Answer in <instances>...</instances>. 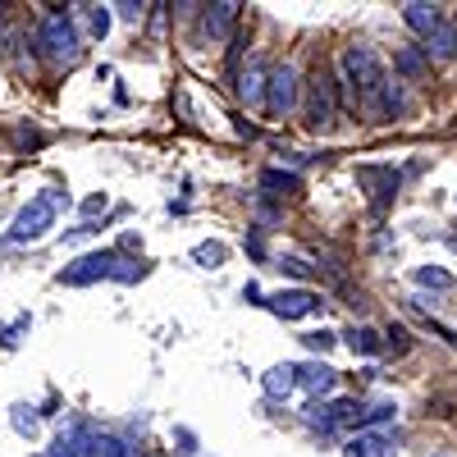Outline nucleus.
Listing matches in <instances>:
<instances>
[{"label": "nucleus", "instance_id": "obj_24", "mask_svg": "<svg viewBox=\"0 0 457 457\" xmlns=\"http://www.w3.org/2000/svg\"><path fill=\"white\" fill-rule=\"evenodd\" d=\"M279 270L293 275V279H312V265H307V261H297V256H284V261H279Z\"/></svg>", "mask_w": 457, "mask_h": 457}, {"label": "nucleus", "instance_id": "obj_6", "mask_svg": "<svg viewBox=\"0 0 457 457\" xmlns=\"http://www.w3.org/2000/svg\"><path fill=\"white\" fill-rule=\"evenodd\" d=\"M293 105H297V69L284 60L279 69H270V92H265V110L270 114H293Z\"/></svg>", "mask_w": 457, "mask_h": 457}, {"label": "nucleus", "instance_id": "obj_28", "mask_svg": "<svg viewBox=\"0 0 457 457\" xmlns=\"http://www.w3.org/2000/svg\"><path fill=\"white\" fill-rule=\"evenodd\" d=\"M46 457H79V448H73V439H55Z\"/></svg>", "mask_w": 457, "mask_h": 457}, {"label": "nucleus", "instance_id": "obj_2", "mask_svg": "<svg viewBox=\"0 0 457 457\" xmlns=\"http://www.w3.org/2000/svg\"><path fill=\"white\" fill-rule=\"evenodd\" d=\"M343 83H348L353 101H361L366 114H370L375 101L385 96V87H389V69L370 46H348L343 51Z\"/></svg>", "mask_w": 457, "mask_h": 457}, {"label": "nucleus", "instance_id": "obj_11", "mask_svg": "<svg viewBox=\"0 0 457 457\" xmlns=\"http://www.w3.org/2000/svg\"><path fill=\"white\" fill-rule=\"evenodd\" d=\"M403 19H407L411 32H421V37H435V32L444 28L439 5H426V0H411V5H403Z\"/></svg>", "mask_w": 457, "mask_h": 457}, {"label": "nucleus", "instance_id": "obj_20", "mask_svg": "<svg viewBox=\"0 0 457 457\" xmlns=\"http://www.w3.org/2000/svg\"><path fill=\"white\" fill-rule=\"evenodd\" d=\"M416 284H426V288H453V275L448 270H435V265H421V270H416Z\"/></svg>", "mask_w": 457, "mask_h": 457}, {"label": "nucleus", "instance_id": "obj_10", "mask_svg": "<svg viewBox=\"0 0 457 457\" xmlns=\"http://www.w3.org/2000/svg\"><path fill=\"white\" fill-rule=\"evenodd\" d=\"M394 439L389 435H379V430H361L348 439V448H343V457H394Z\"/></svg>", "mask_w": 457, "mask_h": 457}, {"label": "nucleus", "instance_id": "obj_26", "mask_svg": "<svg viewBox=\"0 0 457 457\" xmlns=\"http://www.w3.org/2000/svg\"><path fill=\"white\" fill-rule=\"evenodd\" d=\"M389 348H394V353H398V357H403V353H407V348H411V343H407V329H398V325H394V329H389Z\"/></svg>", "mask_w": 457, "mask_h": 457}, {"label": "nucleus", "instance_id": "obj_4", "mask_svg": "<svg viewBox=\"0 0 457 457\" xmlns=\"http://www.w3.org/2000/svg\"><path fill=\"white\" fill-rule=\"evenodd\" d=\"M334 120H338V79L329 73V64H316L312 83H307V124L329 129Z\"/></svg>", "mask_w": 457, "mask_h": 457}, {"label": "nucleus", "instance_id": "obj_16", "mask_svg": "<svg viewBox=\"0 0 457 457\" xmlns=\"http://www.w3.org/2000/svg\"><path fill=\"white\" fill-rule=\"evenodd\" d=\"M348 343H353V353H361V357H375L379 348H385V343H379V329H370V325H353Z\"/></svg>", "mask_w": 457, "mask_h": 457}, {"label": "nucleus", "instance_id": "obj_7", "mask_svg": "<svg viewBox=\"0 0 457 457\" xmlns=\"http://www.w3.org/2000/svg\"><path fill=\"white\" fill-rule=\"evenodd\" d=\"M275 316H284V320H302V316H316L325 302H320V293H312V288H279L270 302H265Z\"/></svg>", "mask_w": 457, "mask_h": 457}, {"label": "nucleus", "instance_id": "obj_29", "mask_svg": "<svg viewBox=\"0 0 457 457\" xmlns=\"http://www.w3.org/2000/svg\"><path fill=\"white\" fill-rule=\"evenodd\" d=\"M96 211H105V197H87L83 202V215H96Z\"/></svg>", "mask_w": 457, "mask_h": 457}, {"label": "nucleus", "instance_id": "obj_8", "mask_svg": "<svg viewBox=\"0 0 457 457\" xmlns=\"http://www.w3.org/2000/svg\"><path fill=\"white\" fill-rule=\"evenodd\" d=\"M357 183L370 187V206H375V211H385V206L394 202V193H398L394 165H361V170H357Z\"/></svg>", "mask_w": 457, "mask_h": 457}, {"label": "nucleus", "instance_id": "obj_13", "mask_svg": "<svg viewBox=\"0 0 457 457\" xmlns=\"http://www.w3.org/2000/svg\"><path fill=\"white\" fill-rule=\"evenodd\" d=\"M238 10H243V5H234V0H224V5H211V14H206V37H211V42H224V37L234 32Z\"/></svg>", "mask_w": 457, "mask_h": 457}, {"label": "nucleus", "instance_id": "obj_12", "mask_svg": "<svg viewBox=\"0 0 457 457\" xmlns=\"http://www.w3.org/2000/svg\"><path fill=\"white\" fill-rule=\"evenodd\" d=\"M297 385L307 389V394H316V398H325V394H334V389H338V370H329V366L312 361L307 370H297Z\"/></svg>", "mask_w": 457, "mask_h": 457}, {"label": "nucleus", "instance_id": "obj_14", "mask_svg": "<svg viewBox=\"0 0 457 457\" xmlns=\"http://www.w3.org/2000/svg\"><path fill=\"white\" fill-rule=\"evenodd\" d=\"M394 69L403 73V79L416 83V79H426V73H430V60L421 55V46H403V51L394 55Z\"/></svg>", "mask_w": 457, "mask_h": 457}, {"label": "nucleus", "instance_id": "obj_19", "mask_svg": "<svg viewBox=\"0 0 457 457\" xmlns=\"http://www.w3.org/2000/svg\"><path fill=\"white\" fill-rule=\"evenodd\" d=\"M430 51L439 55V60H448V55H457V28L453 23H444L435 37H430Z\"/></svg>", "mask_w": 457, "mask_h": 457}, {"label": "nucleus", "instance_id": "obj_30", "mask_svg": "<svg viewBox=\"0 0 457 457\" xmlns=\"http://www.w3.org/2000/svg\"><path fill=\"white\" fill-rule=\"evenodd\" d=\"M448 243H453V252H457V238H448Z\"/></svg>", "mask_w": 457, "mask_h": 457}, {"label": "nucleus", "instance_id": "obj_21", "mask_svg": "<svg viewBox=\"0 0 457 457\" xmlns=\"http://www.w3.org/2000/svg\"><path fill=\"white\" fill-rule=\"evenodd\" d=\"M87 23H92V37H105L110 32V5H87Z\"/></svg>", "mask_w": 457, "mask_h": 457}, {"label": "nucleus", "instance_id": "obj_3", "mask_svg": "<svg viewBox=\"0 0 457 457\" xmlns=\"http://www.w3.org/2000/svg\"><path fill=\"white\" fill-rule=\"evenodd\" d=\"M64 206H69V193H60V187H46V193H37V197L14 215L10 243H42L51 228H55V220H60Z\"/></svg>", "mask_w": 457, "mask_h": 457}, {"label": "nucleus", "instance_id": "obj_1", "mask_svg": "<svg viewBox=\"0 0 457 457\" xmlns=\"http://www.w3.org/2000/svg\"><path fill=\"white\" fill-rule=\"evenodd\" d=\"M96 279H114V284H137L146 279V265L142 261H124L120 252H87L73 265L60 270V284L69 288H83V284H96Z\"/></svg>", "mask_w": 457, "mask_h": 457}, {"label": "nucleus", "instance_id": "obj_25", "mask_svg": "<svg viewBox=\"0 0 457 457\" xmlns=\"http://www.w3.org/2000/svg\"><path fill=\"white\" fill-rule=\"evenodd\" d=\"M14 430L19 435H32L37 430V411L32 407H14Z\"/></svg>", "mask_w": 457, "mask_h": 457}, {"label": "nucleus", "instance_id": "obj_17", "mask_svg": "<svg viewBox=\"0 0 457 457\" xmlns=\"http://www.w3.org/2000/svg\"><path fill=\"white\" fill-rule=\"evenodd\" d=\"M261 187H270V193H297L302 179L288 174V170H265V174H261Z\"/></svg>", "mask_w": 457, "mask_h": 457}, {"label": "nucleus", "instance_id": "obj_9", "mask_svg": "<svg viewBox=\"0 0 457 457\" xmlns=\"http://www.w3.org/2000/svg\"><path fill=\"white\" fill-rule=\"evenodd\" d=\"M265 92H270V69H265V60H247V69L238 73V96L261 110L265 105Z\"/></svg>", "mask_w": 457, "mask_h": 457}, {"label": "nucleus", "instance_id": "obj_23", "mask_svg": "<svg viewBox=\"0 0 457 457\" xmlns=\"http://www.w3.org/2000/svg\"><path fill=\"white\" fill-rule=\"evenodd\" d=\"M302 343H307L312 353H329L334 348V334L329 329H312V334H302Z\"/></svg>", "mask_w": 457, "mask_h": 457}, {"label": "nucleus", "instance_id": "obj_15", "mask_svg": "<svg viewBox=\"0 0 457 457\" xmlns=\"http://www.w3.org/2000/svg\"><path fill=\"white\" fill-rule=\"evenodd\" d=\"M293 389H297V366H293V361L265 370V394H270V398H288Z\"/></svg>", "mask_w": 457, "mask_h": 457}, {"label": "nucleus", "instance_id": "obj_18", "mask_svg": "<svg viewBox=\"0 0 457 457\" xmlns=\"http://www.w3.org/2000/svg\"><path fill=\"white\" fill-rule=\"evenodd\" d=\"M87 457H129V448H124V439H114V435H92Z\"/></svg>", "mask_w": 457, "mask_h": 457}, {"label": "nucleus", "instance_id": "obj_27", "mask_svg": "<svg viewBox=\"0 0 457 457\" xmlns=\"http://www.w3.org/2000/svg\"><path fill=\"white\" fill-rule=\"evenodd\" d=\"M114 10H120V19H124V23H137L146 5H133V0H124V5H114Z\"/></svg>", "mask_w": 457, "mask_h": 457}, {"label": "nucleus", "instance_id": "obj_5", "mask_svg": "<svg viewBox=\"0 0 457 457\" xmlns=\"http://www.w3.org/2000/svg\"><path fill=\"white\" fill-rule=\"evenodd\" d=\"M37 46H42L51 60H60V64H73L79 60V28H73V19L64 10H51L42 19V32H37Z\"/></svg>", "mask_w": 457, "mask_h": 457}, {"label": "nucleus", "instance_id": "obj_22", "mask_svg": "<svg viewBox=\"0 0 457 457\" xmlns=\"http://www.w3.org/2000/svg\"><path fill=\"white\" fill-rule=\"evenodd\" d=\"M193 261H202L206 270H215V265L224 261V247H220V243H202V247L193 252Z\"/></svg>", "mask_w": 457, "mask_h": 457}]
</instances>
